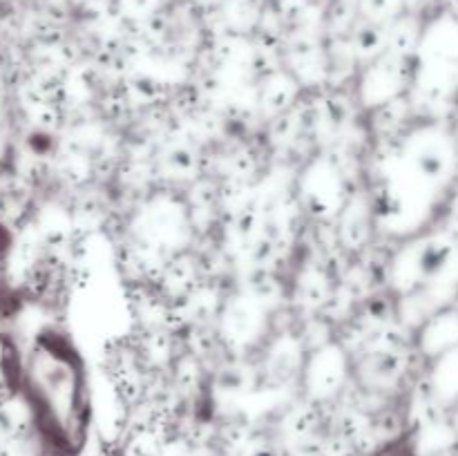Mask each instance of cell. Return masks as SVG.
I'll use <instances>...</instances> for the list:
<instances>
[{
    "mask_svg": "<svg viewBox=\"0 0 458 456\" xmlns=\"http://www.w3.org/2000/svg\"><path fill=\"white\" fill-rule=\"evenodd\" d=\"M30 384L49 427L67 445H76L85 429V376L74 351L63 342L38 344L30 362Z\"/></svg>",
    "mask_w": 458,
    "mask_h": 456,
    "instance_id": "1",
    "label": "cell"
}]
</instances>
